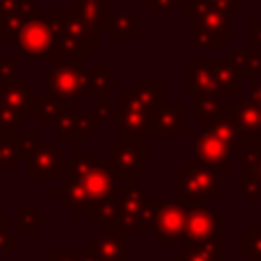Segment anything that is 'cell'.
Listing matches in <instances>:
<instances>
[{
    "label": "cell",
    "mask_w": 261,
    "mask_h": 261,
    "mask_svg": "<svg viewBox=\"0 0 261 261\" xmlns=\"http://www.w3.org/2000/svg\"><path fill=\"white\" fill-rule=\"evenodd\" d=\"M63 184L53 190V196L63 202L73 216H90L92 210L108 200L120 179L112 171L108 159H94L90 149H75L65 161L61 175Z\"/></svg>",
    "instance_id": "obj_1"
},
{
    "label": "cell",
    "mask_w": 261,
    "mask_h": 261,
    "mask_svg": "<svg viewBox=\"0 0 261 261\" xmlns=\"http://www.w3.org/2000/svg\"><path fill=\"white\" fill-rule=\"evenodd\" d=\"M53 37H55V59H90L96 49L102 47V29L86 22L73 10L49 12Z\"/></svg>",
    "instance_id": "obj_2"
},
{
    "label": "cell",
    "mask_w": 261,
    "mask_h": 261,
    "mask_svg": "<svg viewBox=\"0 0 261 261\" xmlns=\"http://www.w3.org/2000/svg\"><path fill=\"white\" fill-rule=\"evenodd\" d=\"M173 196L186 204H200L204 198H220V169L200 159H186L173 171Z\"/></svg>",
    "instance_id": "obj_3"
},
{
    "label": "cell",
    "mask_w": 261,
    "mask_h": 261,
    "mask_svg": "<svg viewBox=\"0 0 261 261\" xmlns=\"http://www.w3.org/2000/svg\"><path fill=\"white\" fill-rule=\"evenodd\" d=\"M108 161L118 179L139 184V171L149 167L147 135H118V139L108 145Z\"/></svg>",
    "instance_id": "obj_4"
},
{
    "label": "cell",
    "mask_w": 261,
    "mask_h": 261,
    "mask_svg": "<svg viewBox=\"0 0 261 261\" xmlns=\"http://www.w3.org/2000/svg\"><path fill=\"white\" fill-rule=\"evenodd\" d=\"M16 55L20 59H55V37L49 12L33 10L16 37Z\"/></svg>",
    "instance_id": "obj_5"
},
{
    "label": "cell",
    "mask_w": 261,
    "mask_h": 261,
    "mask_svg": "<svg viewBox=\"0 0 261 261\" xmlns=\"http://www.w3.org/2000/svg\"><path fill=\"white\" fill-rule=\"evenodd\" d=\"M45 86L49 94L80 106L86 98V69L80 59H53V65L47 69Z\"/></svg>",
    "instance_id": "obj_6"
},
{
    "label": "cell",
    "mask_w": 261,
    "mask_h": 261,
    "mask_svg": "<svg viewBox=\"0 0 261 261\" xmlns=\"http://www.w3.org/2000/svg\"><path fill=\"white\" fill-rule=\"evenodd\" d=\"M27 177L29 179H61L65 169V153L55 141H37L27 155Z\"/></svg>",
    "instance_id": "obj_7"
},
{
    "label": "cell",
    "mask_w": 261,
    "mask_h": 261,
    "mask_svg": "<svg viewBox=\"0 0 261 261\" xmlns=\"http://www.w3.org/2000/svg\"><path fill=\"white\" fill-rule=\"evenodd\" d=\"M181 243H222V216L204 206V202L188 204V222Z\"/></svg>",
    "instance_id": "obj_8"
},
{
    "label": "cell",
    "mask_w": 261,
    "mask_h": 261,
    "mask_svg": "<svg viewBox=\"0 0 261 261\" xmlns=\"http://www.w3.org/2000/svg\"><path fill=\"white\" fill-rule=\"evenodd\" d=\"M188 222V204L179 198H165L155 218V241L157 245L181 243Z\"/></svg>",
    "instance_id": "obj_9"
},
{
    "label": "cell",
    "mask_w": 261,
    "mask_h": 261,
    "mask_svg": "<svg viewBox=\"0 0 261 261\" xmlns=\"http://www.w3.org/2000/svg\"><path fill=\"white\" fill-rule=\"evenodd\" d=\"M128 234L118 228V224L100 226L98 232L90 237L88 243H84L82 253H92L102 261H130L126 253Z\"/></svg>",
    "instance_id": "obj_10"
},
{
    "label": "cell",
    "mask_w": 261,
    "mask_h": 261,
    "mask_svg": "<svg viewBox=\"0 0 261 261\" xmlns=\"http://www.w3.org/2000/svg\"><path fill=\"white\" fill-rule=\"evenodd\" d=\"M102 130V118L92 110L86 114L67 112L53 124V141L67 143H90L96 133Z\"/></svg>",
    "instance_id": "obj_11"
},
{
    "label": "cell",
    "mask_w": 261,
    "mask_h": 261,
    "mask_svg": "<svg viewBox=\"0 0 261 261\" xmlns=\"http://www.w3.org/2000/svg\"><path fill=\"white\" fill-rule=\"evenodd\" d=\"M230 8L218 0H190L184 2V18L188 22L194 20H202L206 24H210L214 31H218L222 35L224 41H228L232 37L230 33Z\"/></svg>",
    "instance_id": "obj_12"
},
{
    "label": "cell",
    "mask_w": 261,
    "mask_h": 261,
    "mask_svg": "<svg viewBox=\"0 0 261 261\" xmlns=\"http://www.w3.org/2000/svg\"><path fill=\"white\" fill-rule=\"evenodd\" d=\"M147 194L139 184H128L122 196L120 204V218H118V228L122 232L130 234H147L149 226L143 220V210H145Z\"/></svg>",
    "instance_id": "obj_13"
},
{
    "label": "cell",
    "mask_w": 261,
    "mask_h": 261,
    "mask_svg": "<svg viewBox=\"0 0 261 261\" xmlns=\"http://www.w3.org/2000/svg\"><path fill=\"white\" fill-rule=\"evenodd\" d=\"M116 102L120 106V114L116 122L118 135H149L151 133V120L155 114L153 108L143 106L128 94L118 96Z\"/></svg>",
    "instance_id": "obj_14"
},
{
    "label": "cell",
    "mask_w": 261,
    "mask_h": 261,
    "mask_svg": "<svg viewBox=\"0 0 261 261\" xmlns=\"http://www.w3.org/2000/svg\"><path fill=\"white\" fill-rule=\"evenodd\" d=\"M37 141V133L0 130V171H12L20 163H24Z\"/></svg>",
    "instance_id": "obj_15"
},
{
    "label": "cell",
    "mask_w": 261,
    "mask_h": 261,
    "mask_svg": "<svg viewBox=\"0 0 261 261\" xmlns=\"http://www.w3.org/2000/svg\"><path fill=\"white\" fill-rule=\"evenodd\" d=\"M194 157L216 165L220 171H228L232 167V149L206 128L194 133Z\"/></svg>",
    "instance_id": "obj_16"
},
{
    "label": "cell",
    "mask_w": 261,
    "mask_h": 261,
    "mask_svg": "<svg viewBox=\"0 0 261 261\" xmlns=\"http://www.w3.org/2000/svg\"><path fill=\"white\" fill-rule=\"evenodd\" d=\"M186 126V106L184 104H161L155 108L151 120V133L159 143H173L175 137Z\"/></svg>",
    "instance_id": "obj_17"
},
{
    "label": "cell",
    "mask_w": 261,
    "mask_h": 261,
    "mask_svg": "<svg viewBox=\"0 0 261 261\" xmlns=\"http://www.w3.org/2000/svg\"><path fill=\"white\" fill-rule=\"evenodd\" d=\"M243 179V196L251 206L261 204V149H245L239 163Z\"/></svg>",
    "instance_id": "obj_18"
},
{
    "label": "cell",
    "mask_w": 261,
    "mask_h": 261,
    "mask_svg": "<svg viewBox=\"0 0 261 261\" xmlns=\"http://www.w3.org/2000/svg\"><path fill=\"white\" fill-rule=\"evenodd\" d=\"M0 100L12 108H18V110L33 114L37 100H39V94H37V88L31 86L24 75H16L12 80L0 82Z\"/></svg>",
    "instance_id": "obj_19"
},
{
    "label": "cell",
    "mask_w": 261,
    "mask_h": 261,
    "mask_svg": "<svg viewBox=\"0 0 261 261\" xmlns=\"http://www.w3.org/2000/svg\"><path fill=\"white\" fill-rule=\"evenodd\" d=\"M184 94L190 98L198 94H220L206 57H196L192 65L184 69Z\"/></svg>",
    "instance_id": "obj_20"
},
{
    "label": "cell",
    "mask_w": 261,
    "mask_h": 261,
    "mask_svg": "<svg viewBox=\"0 0 261 261\" xmlns=\"http://www.w3.org/2000/svg\"><path fill=\"white\" fill-rule=\"evenodd\" d=\"M212 73H214V80H216V86H218V92L224 96V98H237L241 96V71L237 69L234 61L230 57H206Z\"/></svg>",
    "instance_id": "obj_21"
},
{
    "label": "cell",
    "mask_w": 261,
    "mask_h": 261,
    "mask_svg": "<svg viewBox=\"0 0 261 261\" xmlns=\"http://www.w3.org/2000/svg\"><path fill=\"white\" fill-rule=\"evenodd\" d=\"M204 128L210 130L212 135H216L220 141H224L232 151H243V135L232 118V104H224L220 114L210 118L204 124Z\"/></svg>",
    "instance_id": "obj_22"
},
{
    "label": "cell",
    "mask_w": 261,
    "mask_h": 261,
    "mask_svg": "<svg viewBox=\"0 0 261 261\" xmlns=\"http://www.w3.org/2000/svg\"><path fill=\"white\" fill-rule=\"evenodd\" d=\"M232 118L241 135L261 133V106L251 94H241L239 102L232 104Z\"/></svg>",
    "instance_id": "obj_23"
},
{
    "label": "cell",
    "mask_w": 261,
    "mask_h": 261,
    "mask_svg": "<svg viewBox=\"0 0 261 261\" xmlns=\"http://www.w3.org/2000/svg\"><path fill=\"white\" fill-rule=\"evenodd\" d=\"M130 98H135L137 102H141L147 108H157L161 104H165V96H167V88L161 86L157 82L155 75H141L137 80V84H133L126 92Z\"/></svg>",
    "instance_id": "obj_24"
},
{
    "label": "cell",
    "mask_w": 261,
    "mask_h": 261,
    "mask_svg": "<svg viewBox=\"0 0 261 261\" xmlns=\"http://www.w3.org/2000/svg\"><path fill=\"white\" fill-rule=\"evenodd\" d=\"M71 10L82 16L86 22L102 29V31H108V24H110V18H112V4L108 0H73L71 4Z\"/></svg>",
    "instance_id": "obj_25"
},
{
    "label": "cell",
    "mask_w": 261,
    "mask_h": 261,
    "mask_svg": "<svg viewBox=\"0 0 261 261\" xmlns=\"http://www.w3.org/2000/svg\"><path fill=\"white\" fill-rule=\"evenodd\" d=\"M108 37L112 41H135L139 39V12L137 10H114Z\"/></svg>",
    "instance_id": "obj_26"
},
{
    "label": "cell",
    "mask_w": 261,
    "mask_h": 261,
    "mask_svg": "<svg viewBox=\"0 0 261 261\" xmlns=\"http://www.w3.org/2000/svg\"><path fill=\"white\" fill-rule=\"evenodd\" d=\"M67 112H73V104L69 102H63L61 98L53 96V94H39V100H37V106L33 110L35 114V120L39 124H55L63 114Z\"/></svg>",
    "instance_id": "obj_27"
},
{
    "label": "cell",
    "mask_w": 261,
    "mask_h": 261,
    "mask_svg": "<svg viewBox=\"0 0 261 261\" xmlns=\"http://www.w3.org/2000/svg\"><path fill=\"white\" fill-rule=\"evenodd\" d=\"M120 86V77L112 73L108 65L86 69V96H106L112 88Z\"/></svg>",
    "instance_id": "obj_28"
},
{
    "label": "cell",
    "mask_w": 261,
    "mask_h": 261,
    "mask_svg": "<svg viewBox=\"0 0 261 261\" xmlns=\"http://www.w3.org/2000/svg\"><path fill=\"white\" fill-rule=\"evenodd\" d=\"M126 186H128V184H126ZM126 186H118L116 192H114L108 200L100 202V204L92 210V214H90V222H92L94 226L100 228V226L118 224V218H120V204H122V196H124Z\"/></svg>",
    "instance_id": "obj_29"
},
{
    "label": "cell",
    "mask_w": 261,
    "mask_h": 261,
    "mask_svg": "<svg viewBox=\"0 0 261 261\" xmlns=\"http://www.w3.org/2000/svg\"><path fill=\"white\" fill-rule=\"evenodd\" d=\"M173 261H222V243H190L173 255Z\"/></svg>",
    "instance_id": "obj_30"
},
{
    "label": "cell",
    "mask_w": 261,
    "mask_h": 261,
    "mask_svg": "<svg viewBox=\"0 0 261 261\" xmlns=\"http://www.w3.org/2000/svg\"><path fill=\"white\" fill-rule=\"evenodd\" d=\"M222 94H198L192 98L194 102V116L192 120L196 124H206L210 118H214L216 114H220V110L224 108L222 102Z\"/></svg>",
    "instance_id": "obj_31"
},
{
    "label": "cell",
    "mask_w": 261,
    "mask_h": 261,
    "mask_svg": "<svg viewBox=\"0 0 261 261\" xmlns=\"http://www.w3.org/2000/svg\"><path fill=\"white\" fill-rule=\"evenodd\" d=\"M192 35H194V49H220L224 45L222 35L202 20L192 22Z\"/></svg>",
    "instance_id": "obj_32"
},
{
    "label": "cell",
    "mask_w": 261,
    "mask_h": 261,
    "mask_svg": "<svg viewBox=\"0 0 261 261\" xmlns=\"http://www.w3.org/2000/svg\"><path fill=\"white\" fill-rule=\"evenodd\" d=\"M228 57L234 61V65L243 77L261 73V49L249 47V49H241V51H230Z\"/></svg>",
    "instance_id": "obj_33"
},
{
    "label": "cell",
    "mask_w": 261,
    "mask_h": 261,
    "mask_svg": "<svg viewBox=\"0 0 261 261\" xmlns=\"http://www.w3.org/2000/svg\"><path fill=\"white\" fill-rule=\"evenodd\" d=\"M16 232L18 234H35L39 230V226L47 224V216L41 214L35 206H18L16 208Z\"/></svg>",
    "instance_id": "obj_34"
},
{
    "label": "cell",
    "mask_w": 261,
    "mask_h": 261,
    "mask_svg": "<svg viewBox=\"0 0 261 261\" xmlns=\"http://www.w3.org/2000/svg\"><path fill=\"white\" fill-rule=\"evenodd\" d=\"M239 251L249 261H261V224H251L249 230L239 237Z\"/></svg>",
    "instance_id": "obj_35"
},
{
    "label": "cell",
    "mask_w": 261,
    "mask_h": 261,
    "mask_svg": "<svg viewBox=\"0 0 261 261\" xmlns=\"http://www.w3.org/2000/svg\"><path fill=\"white\" fill-rule=\"evenodd\" d=\"M33 12L29 8H18V10H12V12H4L2 14V22H0V39L2 41H8V39H16L24 20H27V14Z\"/></svg>",
    "instance_id": "obj_36"
},
{
    "label": "cell",
    "mask_w": 261,
    "mask_h": 261,
    "mask_svg": "<svg viewBox=\"0 0 261 261\" xmlns=\"http://www.w3.org/2000/svg\"><path fill=\"white\" fill-rule=\"evenodd\" d=\"M29 114H31V112L12 108V106H8V104H4V102L0 100V130L18 133V126L29 120Z\"/></svg>",
    "instance_id": "obj_37"
},
{
    "label": "cell",
    "mask_w": 261,
    "mask_h": 261,
    "mask_svg": "<svg viewBox=\"0 0 261 261\" xmlns=\"http://www.w3.org/2000/svg\"><path fill=\"white\" fill-rule=\"evenodd\" d=\"M100 100L96 102V106H94V112L102 118V120H106V122H112V124H116L118 122V114H120V106H118V102H110V94H106V96H98Z\"/></svg>",
    "instance_id": "obj_38"
},
{
    "label": "cell",
    "mask_w": 261,
    "mask_h": 261,
    "mask_svg": "<svg viewBox=\"0 0 261 261\" xmlns=\"http://www.w3.org/2000/svg\"><path fill=\"white\" fill-rule=\"evenodd\" d=\"M0 251L4 253H16L18 251V232H10L8 226V216L0 214Z\"/></svg>",
    "instance_id": "obj_39"
},
{
    "label": "cell",
    "mask_w": 261,
    "mask_h": 261,
    "mask_svg": "<svg viewBox=\"0 0 261 261\" xmlns=\"http://www.w3.org/2000/svg\"><path fill=\"white\" fill-rule=\"evenodd\" d=\"M82 259H84V253L75 251L71 243H65L63 251H51L45 255V261H82Z\"/></svg>",
    "instance_id": "obj_40"
},
{
    "label": "cell",
    "mask_w": 261,
    "mask_h": 261,
    "mask_svg": "<svg viewBox=\"0 0 261 261\" xmlns=\"http://www.w3.org/2000/svg\"><path fill=\"white\" fill-rule=\"evenodd\" d=\"M163 200H165V198H149V196H147L145 210H143V220H145V224H147L149 228H153L155 218H157V214H159V208H161Z\"/></svg>",
    "instance_id": "obj_41"
},
{
    "label": "cell",
    "mask_w": 261,
    "mask_h": 261,
    "mask_svg": "<svg viewBox=\"0 0 261 261\" xmlns=\"http://www.w3.org/2000/svg\"><path fill=\"white\" fill-rule=\"evenodd\" d=\"M18 61L20 57H8V59H0V82L12 80L18 75Z\"/></svg>",
    "instance_id": "obj_42"
},
{
    "label": "cell",
    "mask_w": 261,
    "mask_h": 261,
    "mask_svg": "<svg viewBox=\"0 0 261 261\" xmlns=\"http://www.w3.org/2000/svg\"><path fill=\"white\" fill-rule=\"evenodd\" d=\"M186 0H147V10L149 12H169L177 4H184Z\"/></svg>",
    "instance_id": "obj_43"
},
{
    "label": "cell",
    "mask_w": 261,
    "mask_h": 261,
    "mask_svg": "<svg viewBox=\"0 0 261 261\" xmlns=\"http://www.w3.org/2000/svg\"><path fill=\"white\" fill-rule=\"evenodd\" d=\"M249 47L261 49V20L249 22Z\"/></svg>",
    "instance_id": "obj_44"
},
{
    "label": "cell",
    "mask_w": 261,
    "mask_h": 261,
    "mask_svg": "<svg viewBox=\"0 0 261 261\" xmlns=\"http://www.w3.org/2000/svg\"><path fill=\"white\" fill-rule=\"evenodd\" d=\"M245 149H261V133L243 135V151Z\"/></svg>",
    "instance_id": "obj_45"
},
{
    "label": "cell",
    "mask_w": 261,
    "mask_h": 261,
    "mask_svg": "<svg viewBox=\"0 0 261 261\" xmlns=\"http://www.w3.org/2000/svg\"><path fill=\"white\" fill-rule=\"evenodd\" d=\"M108 2H110V4H118L120 0H108Z\"/></svg>",
    "instance_id": "obj_46"
},
{
    "label": "cell",
    "mask_w": 261,
    "mask_h": 261,
    "mask_svg": "<svg viewBox=\"0 0 261 261\" xmlns=\"http://www.w3.org/2000/svg\"><path fill=\"white\" fill-rule=\"evenodd\" d=\"M0 22H2V12H0Z\"/></svg>",
    "instance_id": "obj_47"
}]
</instances>
